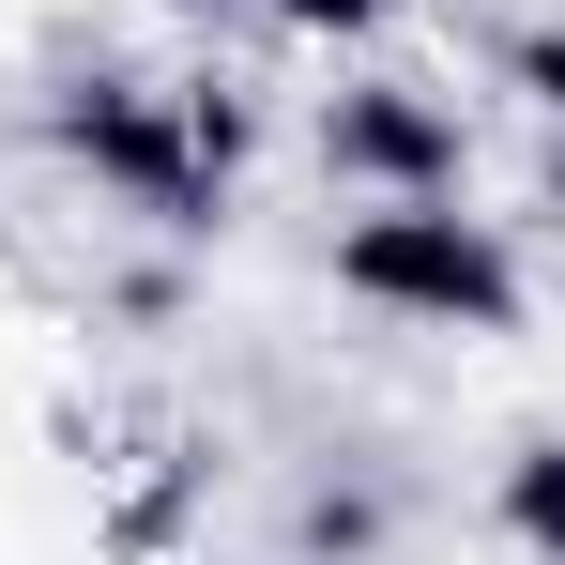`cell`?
Wrapping results in <instances>:
<instances>
[{"mask_svg":"<svg viewBox=\"0 0 565 565\" xmlns=\"http://www.w3.org/2000/svg\"><path fill=\"white\" fill-rule=\"evenodd\" d=\"M520 77H535V107H565V31H535V46H520Z\"/></svg>","mask_w":565,"mask_h":565,"instance_id":"cell-5","label":"cell"},{"mask_svg":"<svg viewBox=\"0 0 565 565\" xmlns=\"http://www.w3.org/2000/svg\"><path fill=\"white\" fill-rule=\"evenodd\" d=\"M337 290H352V306H397V321H459V337H504V321H520V260H504L473 214H444V199L352 214V230H337Z\"/></svg>","mask_w":565,"mask_h":565,"instance_id":"cell-1","label":"cell"},{"mask_svg":"<svg viewBox=\"0 0 565 565\" xmlns=\"http://www.w3.org/2000/svg\"><path fill=\"white\" fill-rule=\"evenodd\" d=\"M46 138H62V153H77L93 184H122L138 214H169V230H199V184L230 169V138H245V122H230V107H184V122H169L153 93H122V77H93V93L62 107Z\"/></svg>","mask_w":565,"mask_h":565,"instance_id":"cell-2","label":"cell"},{"mask_svg":"<svg viewBox=\"0 0 565 565\" xmlns=\"http://www.w3.org/2000/svg\"><path fill=\"white\" fill-rule=\"evenodd\" d=\"M551 214H565V169H551Z\"/></svg>","mask_w":565,"mask_h":565,"instance_id":"cell-7","label":"cell"},{"mask_svg":"<svg viewBox=\"0 0 565 565\" xmlns=\"http://www.w3.org/2000/svg\"><path fill=\"white\" fill-rule=\"evenodd\" d=\"M290 31H367V0H290Z\"/></svg>","mask_w":565,"mask_h":565,"instance_id":"cell-6","label":"cell"},{"mask_svg":"<svg viewBox=\"0 0 565 565\" xmlns=\"http://www.w3.org/2000/svg\"><path fill=\"white\" fill-rule=\"evenodd\" d=\"M504 520H520V535L565 565V444H520V473H504Z\"/></svg>","mask_w":565,"mask_h":565,"instance_id":"cell-4","label":"cell"},{"mask_svg":"<svg viewBox=\"0 0 565 565\" xmlns=\"http://www.w3.org/2000/svg\"><path fill=\"white\" fill-rule=\"evenodd\" d=\"M321 153H337L352 184H382V199H444L459 184V122L428 93H397V77H352V93L321 107Z\"/></svg>","mask_w":565,"mask_h":565,"instance_id":"cell-3","label":"cell"}]
</instances>
